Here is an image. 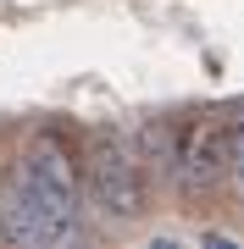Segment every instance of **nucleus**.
<instances>
[{
    "label": "nucleus",
    "instance_id": "4",
    "mask_svg": "<svg viewBox=\"0 0 244 249\" xmlns=\"http://www.w3.org/2000/svg\"><path fill=\"white\" fill-rule=\"evenodd\" d=\"M139 144H145V166H150L155 188H178L183 122H178V116H150V122H139Z\"/></svg>",
    "mask_w": 244,
    "mask_h": 249
},
{
    "label": "nucleus",
    "instance_id": "3",
    "mask_svg": "<svg viewBox=\"0 0 244 249\" xmlns=\"http://www.w3.org/2000/svg\"><path fill=\"white\" fill-rule=\"evenodd\" d=\"M0 244H11V249H50L56 244V227H50L45 205L34 199V188L22 183V172L11 160L0 172Z\"/></svg>",
    "mask_w": 244,
    "mask_h": 249
},
{
    "label": "nucleus",
    "instance_id": "5",
    "mask_svg": "<svg viewBox=\"0 0 244 249\" xmlns=\"http://www.w3.org/2000/svg\"><path fill=\"white\" fill-rule=\"evenodd\" d=\"M227 194L239 199V211H244V150L233 155V188H227Z\"/></svg>",
    "mask_w": 244,
    "mask_h": 249
},
{
    "label": "nucleus",
    "instance_id": "2",
    "mask_svg": "<svg viewBox=\"0 0 244 249\" xmlns=\"http://www.w3.org/2000/svg\"><path fill=\"white\" fill-rule=\"evenodd\" d=\"M222 188H233V133H227V111H200L194 122H183L178 194L189 205H206Z\"/></svg>",
    "mask_w": 244,
    "mask_h": 249
},
{
    "label": "nucleus",
    "instance_id": "1",
    "mask_svg": "<svg viewBox=\"0 0 244 249\" xmlns=\"http://www.w3.org/2000/svg\"><path fill=\"white\" fill-rule=\"evenodd\" d=\"M89 199L106 222H139L150 211L155 178L145 166V144H139V127L128 122H106L89 139Z\"/></svg>",
    "mask_w": 244,
    "mask_h": 249
}]
</instances>
